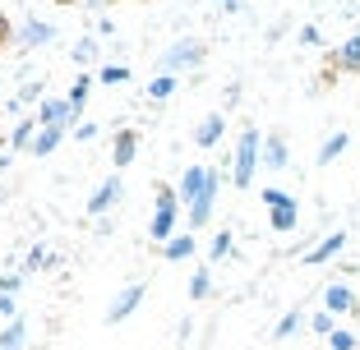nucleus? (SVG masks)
Listing matches in <instances>:
<instances>
[{"instance_id":"f257e3e1","label":"nucleus","mask_w":360,"mask_h":350,"mask_svg":"<svg viewBox=\"0 0 360 350\" xmlns=\"http://www.w3.org/2000/svg\"><path fill=\"white\" fill-rule=\"evenodd\" d=\"M217 184H222V175L208 166H190L185 175H180V198L190 203V226L199 231V226H208L212 217V203H217Z\"/></svg>"},{"instance_id":"f03ea898","label":"nucleus","mask_w":360,"mask_h":350,"mask_svg":"<svg viewBox=\"0 0 360 350\" xmlns=\"http://www.w3.org/2000/svg\"><path fill=\"white\" fill-rule=\"evenodd\" d=\"M259 161H264V134H259V129H245L240 143H236V166H231L236 189H250V180H255Z\"/></svg>"},{"instance_id":"7ed1b4c3","label":"nucleus","mask_w":360,"mask_h":350,"mask_svg":"<svg viewBox=\"0 0 360 350\" xmlns=\"http://www.w3.org/2000/svg\"><path fill=\"white\" fill-rule=\"evenodd\" d=\"M176 203H180V194L162 184V189H158V213H153V226H148V235L158 244H171V240H176Z\"/></svg>"},{"instance_id":"20e7f679","label":"nucleus","mask_w":360,"mask_h":350,"mask_svg":"<svg viewBox=\"0 0 360 350\" xmlns=\"http://www.w3.org/2000/svg\"><path fill=\"white\" fill-rule=\"evenodd\" d=\"M199 60H203V42L185 37V42H176V46H167V51H162L158 69H162V74H176V69H194Z\"/></svg>"},{"instance_id":"39448f33","label":"nucleus","mask_w":360,"mask_h":350,"mask_svg":"<svg viewBox=\"0 0 360 350\" xmlns=\"http://www.w3.org/2000/svg\"><path fill=\"white\" fill-rule=\"evenodd\" d=\"M75 120H79V111L70 107V97H46L37 107V125L42 129H70Z\"/></svg>"},{"instance_id":"423d86ee","label":"nucleus","mask_w":360,"mask_h":350,"mask_svg":"<svg viewBox=\"0 0 360 350\" xmlns=\"http://www.w3.org/2000/svg\"><path fill=\"white\" fill-rule=\"evenodd\" d=\"M143 295H148V286H143V281H129V286L120 290L116 299H111V309H106V323H125L129 314L143 304Z\"/></svg>"},{"instance_id":"0eeeda50","label":"nucleus","mask_w":360,"mask_h":350,"mask_svg":"<svg viewBox=\"0 0 360 350\" xmlns=\"http://www.w3.org/2000/svg\"><path fill=\"white\" fill-rule=\"evenodd\" d=\"M120 194H125V184H120V175H106V180L97 184V194H93V198L84 203V217H102L106 208H111V203L120 198Z\"/></svg>"},{"instance_id":"6e6552de","label":"nucleus","mask_w":360,"mask_h":350,"mask_svg":"<svg viewBox=\"0 0 360 350\" xmlns=\"http://www.w3.org/2000/svg\"><path fill=\"white\" fill-rule=\"evenodd\" d=\"M19 42H23V51H37V46L56 42V23H42V19H28V23H23V32H19Z\"/></svg>"},{"instance_id":"1a4fd4ad","label":"nucleus","mask_w":360,"mask_h":350,"mask_svg":"<svg viewBox=\"0 0 360 350\" xmlns=\"http://www.w3.org/2000/svg\"><path fill=\"white\" fill-rule=\"evenodd\" d=\"M37 134H42L37 120H19L14 134H10V152H32V138H37Z\"/></svg>"},{"instance_id":"9d476101","label":"nucleus","mask_w":360,"mask_h":350,"mask_svg":"<svg viewBox=\"0 0 360 350\" xmlns=\"http://www.w3.org/2000/svg\"><path fill=\"white\" fill-rule=\"evenodd\" d=\"M134 152H139V134H134V129H120V134H116V148H111V161H116V166H129V161H134Z\"/></svg>"},{"instance_id":"9b49d317","label":"nucleus","mask_w":360,"mask_h":350,"mask_svg":"<svg viewBox=\"0 0 360 350\" xmlns=\"http://www.w3.org/2000/svg\"><path fill=\"white\" fill-rule=\"evenodd\" d=\"M356 309V295L347 286H328L323 290V314H351Z\"/></svg>"},{"instance_id":"f8f14e48","label":"nucleus","mask_w":360,"mask_h":350,"mask_svg":"<svg viewBox=\"0 0 360 350\" xmlns=\"http://www.w3.org/2000/svg\"><path fill=\"white\" fill-rule=\"evenodd\" d=\"M296 198H286L282 208H268V226H273V231H296Z\"/></svg>"},{"instance_id":"ddd939ff","label":"nucleus","mask_w":360,"mask_h":350,"mask_svg":"<svg viewBox=\"0 0 360 350\" xmlns=\"http://www.w3.org/2000/svg\"><path fill=\"white\" fill-rule=\"evenodd\" d=\"M264 166L268 170H282L286 166V138L282 134H268L264 138Z\"/></svg>"},{"instance_id":"4468645a","label":"nucleus","mask_w":360,"mask_h":350,"mask_svg":"<svg viewBox=\"0 0 360 350\" xmlns=\"http://www.w3.org/2000/svg\"><path fill=\"white\" fill-rule=\"evenodd\" d=\"M222 134H226V120H222V116H208L199 129H194V143H199V148H212Z\"/></svg>"},{"instance_id":"2eb2a0df","label":"nucleus","mask_w":360,"mask_h":350,"mask_svg":"<svg viewBox=\"0 0 360 350\" xmlns=\"http://www.w3.org/2000/svg\"><path fill=\"white\" fill-rule=\"evenodd\" d=\"M342 244H347V231H333V235H328L323 244H314V249L305 254V263H323V258H333V254H338Z\"/></svg>"},{"instance_id":"dca6fc26","label":"nucleus","mask_w":360,"mask_h":350,"mask_svg":"<svg viewBox=\"0 0 360 350\" xmlns=\"http://www.w3.org/2000/svg\"><path fill=\"white\" fill-rule=\"evenodd\" d=\"M23 341H28V323L23 318H14L10 328L0 332V350H23Z\"/></svg>"},{"instance_id":"f3484780","label":"nucleus","mask_w":360,"mask_h":350,"mask_svg":"<svg viewBox=\"0 0 360 350\" xmlns=\"http://www.w3.org/2000/svg\"><path fill=\"white\" fill-rule=\"evenodd\" d=\"M60 138H65V129H42V134L32 138V157H51L60 148Z\"/></svg>"},{"instance_id":"a211bd4d","label":"nucleus","mask_w":360,"mask_h":350,"mask_svg":"<svg viewBox=\"0 0 360 350\" xmlns=\"http://www.w3.org/2000/svg\"><path fill=\"white\" fill-rule=\"evenodd\" d=\"M162 254H167L171 263H180V258H190V254H194V235H176L171 244H162Z\"/></svg>"},{"instance_id":"6ab92c4d","label":"nucleus","mask_w":360,"mask_h":350,"mask_svg":"<svg viewBox=\"0 0 360 350\" xmlns=\"http://www.w3.org/2000/svg\"><path fill=\"white\" fill-rule=\"evenodd\" d=\"M347 143H351V134H333L323 148H319V161L328 166V161H338V152H347Z\"/></svg>"},{"instance_id":"aec40b11","label":"nucleus","mask_w":360,"mask_h":350,"mask_svg":"<svg viewBox=\"0 0 360 350\" xmlns=\"http://www.w3.org/2000/svg\"><path fill=\"white\" fill-rule=\"evenodd\" d=\"M338 65H342V69H360V37L342 42V51H338Z\"/></svg>"},{"instance_id":"412c9836","label":"nucleus","mask_w":360,"mask_h":350,"mask_svg":"<svg viewBox=\"0 0 360 350\" xmlns=\"http://www.w3.org/2000/svg\"><path fill=\"white\" fill-rule=\"evenodd\" d=\"M70 55H75V65H97V55H102V46H97L93 37H84V42H79V46H75Z\"/></svg>"},{"instance_id":"4be33fe9","label":"nucleus","mask_w":360,"mask_h":350,"mask_svg":"<svg viewBox=\"0 0 360 350\" xmlns=\"http://www.w3.org/2000/svg\"><path fill=\"white\" fill-rule=\"evenodd\" d=\"M171 93H176V79H171V74H158V79L148 83V97H153V102H167Z\"/></svg>"},{"instance_id":"5701e85b","label":"nucleus","mask_w":360,"mask_h":350,"mask_svg":"<svg viewBox=\"0 0 360 350\" xmlns=\"http://www.w3.org/2000/svg\"><path fill=\"white\" fill-rule=\"evenodd\" d=\"M208 286H212V276H208V267H199V272L190 276V299H203V295H208Z\"/></svg>"},{"instance_id":"b1692460","label":"nucleus","mask_w":360,"mask_h":350,"mask_svg":"<svg viewBox=\"0 0 360 350\" xmlns=\"http://www.w3.org/2000/svg\"><path fill=\"white\" fill-rule=\"evenodd\" d=\"M42 267H51V254H46L42 244H32V249H28V267H23V272H42Z\"/></svg>"},{"instance_id":"393cba45","label":"nucleus","mask_w":360,"mask_h":350,"mask_svg":"<svg viewBox=\"0 0 360 350\" xmlns=\"http://www.w3.org/2000/svg\"><path fill=\"white\" fill-rule=\"evenodd\" d=\"M88 93H93V83H88V79H79V83L70 88V107L79 111V107H84V102H88Z\"/></svg>"},{"instance_id":"a878e982","label":"nucleus","mask_w":360,"mask_h":350,"mask_svg":"<svg viewBox=\"0 0 360 350\" xmlns=\"http://www.w3.org/2000/svg\"><path fill=\"white\" fill-rule=\"evenodd\" d=\"M125 79H129L125 65H102V83H125Z\"/></svg>"},{"instance_id":"bb28decb","label":"nucleus","mask_w":360,"mask_h":350,"mask_svg":"<svg viewBox=\"0 0 360 350\" xmlns=\"http://www.w3.org/2000/svg\"><path fill=\"white\" fill-rule=\"evenodd\" d=\"M328 346H333V350H356V346H360V337H351V332H333Z\"/></svg>"},{"instance_id":"cd10ccee","label":"nucleus","mask_w":360,"mask_h":350,"mask_svg":"<svg viewBox=\"0 0 360 350\" xmlns=\"http://www.w3.org/2000/svg\"><path fill=\"white\" fill-rule=\"evenodd\" d=\"M208 254H212V258H226V254H231V231H217V240H212Z\"/></svg>"},{"instance_id":"c85d7f7f","label":"nucleus","mask_w":360,"mask_h":350,"mask_svg":"<svg viewBox=\"0 0 360 350\" xmlns=\"http://www.w3.org/2000/svg\"><path fill=\"white\" fill-rule=\"evenodd\" d=\"M37 97H42V83H23L14 102H19V107H23V102H37Z\"/></svg>"},{"instance_id":"c756f323","label":"nucleus","mask_w":360,"mask_h":350,"mask_svg":"<svg viewBox=\"0 0 360 350\" xmlns=\"http://www.w3.org/2000/svg\"><path fill=\"white\" fill-rule=\"evenodd\" d=\"M314 332L319 337H333V332H338L333 328V314H314Z\"/></svg>"},{"instance_id":"7c9ffc66","label":"nucleus","mask_w":360,"mask_h":350,"mask_svg":"<svg viewBox=\"0 0 360 350\" xmlns=\"http://www.w3.org/2000/svg\"><path fill=\"white\" fill-rule=\"evenodd\" d=\"M296 328H300V314H286V318L277 323V337H291Z\"/></svg>"},{"instance_id":"2f4dec72","label":"nucleus","mask_w":360,"mask_h":350,"mask_svg":"<svg viewBox=\"0 0 360 350\" xmlns=\"http://www.w3.org/2000/svg\"><path fill=\"white\" fill-rule=\"evenodd\" d=\"M0 314H5V318H19V304H14V295H0Z\"/></svg>"},{"instance_id":"473e14b6","label":"nucleus","mask_w":360,"mask_h":350,"mask_svg":"<svg viewBox=\"0 0 360 350\" xmlns=\"http://www.w3.org/2000/svg\"><path fill=\"white\" fill-rule=\"evenodd\" d=\"M286 198H291V194H282V189H264V203H268V208H282Z\"/></svg>"},{"instance_id":"72a5a7b5","label":"nucleus","mask_w":360,"mask_h":350,"mask_svg":"<svg viewBox=\"0 0 360 350\" xmlns=\"http://www.w3.org/2000/svg\"><path fill=\"white\" fill-rule=\"evenodd\" d=\"M75 138H79V143H93V138H97V125H75Z\"/></svg>"},{"instance_id":"f704fd0d","label":"nucleus","mask_w":360,"mask_h":350,"mask_svg":"<svg viewBox=\"0 0 360 350\" xmlns=\"http://www.w3.org/2000/svg\"><path fill=\"white\" fill-rule=\"evenodd\" d=\"M10 42V23H5V14H0V46Z\"/></svg>"},{"instance_id":"c9c22d12","label":"nucleus","mask_w":360,"mask_h":350,"mask_svg":"<svg viewBox=\"0 0 360 350\" xmlns=\"http://www.w3.org/2000/svg\"><path fill=\"white\" fill-rule=\"evenodd\" d=\"M217 5H236V0H217Z\"/></svg>"}]
</instances>
